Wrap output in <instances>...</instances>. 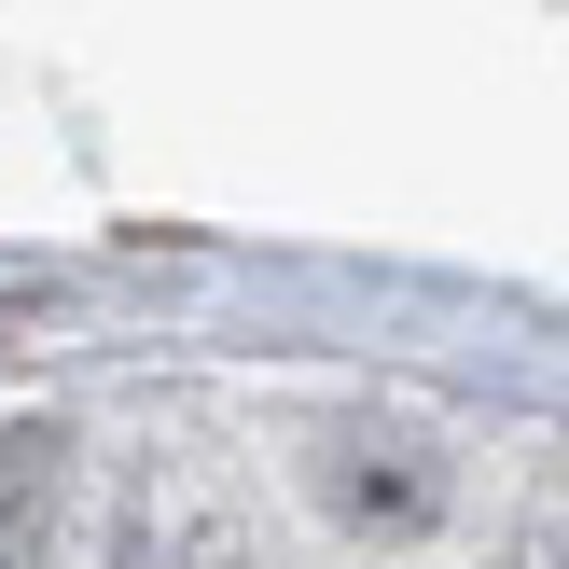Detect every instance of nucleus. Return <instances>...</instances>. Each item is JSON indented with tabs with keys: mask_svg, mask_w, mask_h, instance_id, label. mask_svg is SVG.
I'll return each mask as SVG.
<instances>
[{
	"mask_svg": "<svg viewBox=\"0 0 569 569\" xmlns=\"http://www.w3.org/2000/svg\"><path fill=\"white\" fill-rule=\"evenodd\" d=\"M56 515H70V445L28 417L0 431V569H56Z\"/></svg>",
	"mask_w": 569,
	"mask_h": 569,
	"instance_id": "1",
	"label": "nucleus"
},
{
	"mask_svg": "<svg viewBox=\"0 0 569 569\" xmlns=\"http://www.w3.org/2000/svg\"><path fill=\"white\" fill-rule=\"evenodd\" d=\"M333 500H348V515H376V528H417V515L445 500V472L403 459V445H389V472H348V445H333Z\"/></svg>",
	"mask_w": 569,
	"mask_h": 569,
	"instance_id": "2",
	"label": "nucleus"
},
{
	"mask_svg": "<svg viewBox=\"0 0 569 569\" xmlns=\"http://www.w3.org/2000/svg\"><path fill=\"white\" fill-rule=\"evenodd\" d=\"M126 569H237V528L194 515V500H181V515H139L126 528Z\"/></svg>",
	"mask_w": 569,
	"mask_h": 569,
	"instance_id": "3",
	"label": "nucleus"
}]
</instances>
